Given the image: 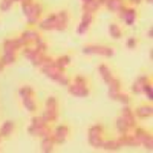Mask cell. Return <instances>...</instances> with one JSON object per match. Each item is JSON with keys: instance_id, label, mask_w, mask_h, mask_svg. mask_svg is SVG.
I'll return each instance as SVG.
<instances>
[{"instance_id": "obj_25", "label": "cell", "mask_w": 153, "mask_h": 153, "mask_svg": "<svg viewBox=\"0 0 153 153\" xmlns=\"http://www.w3.org/2000/svg\"><path fill=\"white\" fill-rule=\"evenodd\" d=\"M16 60H17L16 52H3V55H2V61H3V65H5V66H6V65H12V63H16Z\"/></svg>"}, {"instance_id": "obj_42", "label": "cell", "mask_w": 153, "mask_h": 153, "mask_svg": "<svg viewBox=\"0 0 153 153\" xmlns=\"http://www.w3.org/2000/svg\"><path fill=\"white\" fill-rule=\"evenodd\" d=\"M129 2H130L132 5H139V3H141V0H129Z\"/></svg>"}, {"instance_id": "obj_16", "label": "cell", "mask_w": 153, "mask_h": 153, "mask_svg": "<svg viewBox=\"0 0 153 153\" xmlns=\"http://www.w3.org/2000/svg\"><path fill=\"white\" fill-rule=\"evenodd\" d=\"M71 61H72L71 55H61V57H58V58L55 60V66H57L58 69H61V71H65L66 66L71 65Z\"/></svg>"}, {"instance_id": "obj_8", "label": "cell", "mask_w": 153, "mask_h": 153, "mask_svg": "<svg viewBox=\"0 0 153 153\" xmlns=\"http://www.w3.org/2000/svg\"><path fill=\"white\" fill-rule=\"evenodd\" d=\"M121 117L126 120V123L130 126V129H133V127L136 126V121H135V113L133 110L129 107V106H124L123 110H121Z\"/></svg>"}, {"instance_id": "obj_41", "label": "cell", "mask_w": 153, "mask_h": 153, "mask_svg": "<svg viewBox=\"0 0 153 153\" xmlns=\"http://www.w3.org/2000/svg\"><path fill=\"white\" fill-rule=\"evenodd\" d=\"M141 146H144L147 150H152V149H153V138H149V139H146V141H144Z\"/></svg>"}, {"instance_id": "obj_14", "label": "cell", "mask_w": 153, "mask_h": 153, "mask_svg": "<svg viewBox=\"0 0 153 153\" xmlns=\"http://www.w3.org/2000/svg\"><path fill=\"white\" fill-rule=\"evenodd\" d=\"M135 112H136V115L139 118H150L153 115V107L147 106V104H143V106H139Z\"/></svg>"}, {"instance_id": "obj_33", "label": "cell", "mask_w": 153, "mask_h": 153, "mask_svg": "<svg viewBox=\"0 0 153 153\" xmlns=\"http://www.w3.org/2000/svg\"><path fill=\"white\" fill-rule=\"evenodd\" d=\"M14 2H16V0H0V9H2V11H8Z\"/></svg>"}, {"instance_id": "obj_17", "label": "cell", "mask_w": 153, "mask_h": 153, "mask_svg": "<svg viewBox=\"0 0 153 153\" xmlns=\"http://www.w3.org/2000/svg\"><path fill=\"white\" fill-rule=\"evenodd\" d=\"M98 74L103 76V80L106 81V83H109L110 81V78H112V71H110V68L109 66H106V65H100L98 66Z\"/></svg>"}, {"instance_id": "obj_23", "label": "cell", "mask_w": 153, "mask_h": 153, "mask_svg": "<svg viewBox=\"0 0 153 153\" xmlns=\"http://www.w3.org/2000/svg\"><path fill=\"white\" fill-rule=\"evenodd\" d=\"M107 84H109V92H120V89H121V80L120 78L112 76Z\"/></svg>"}, {"instance_id": "obj_37", "label": "cell", "mask_w": 153, "mask_h": 153, "mask_svg": "<svg viewBox=\"0 0 153 153\" xmlns=\"http://www.w3.org/2000/svg\"><path fill=\"white\" fill-rule=\"evenodd\" d=\"M57 81H58L61 86H69V84H71V80H69L68 76H66V74H63V75L60 76V78H58Z\"/></svg>"}, {"instance_id": "obj_19", "label": "cell", "mask_w": 153, "mask_h": 153, "mask_svg": "<svg viewBox=\"0 0 153 153\" xmlns=\"http://www.w3.org/2000/svg\"><path fill=\"white\" fill-rule=\"evenodd\" d=\"M22 103L25 106V109L29 110V112H35L37 110V103H35V100L32 97H25L22 98Z\"/></svg>"}, {"instance_id": "obj_20", "label": "cell", "mask_w": 153, "mask_h": 153, "mask_svg": "<svg viewBox=\"0 0 153 153\" xmlns=\"http://www.w3.org/2000/svg\"><path fill=\"white\" fill-rule=\"evenodd\" d=\"M100 9V3L97 2V0H91V2H84L83 3V11L84 12H97Z\"/></svg>"}, {"instance_id": "obj_3", "label": "cell", "mask_w": 153, "mask_h": 153, "mask_svg": "<svg viewBox=\"0 0 153 153\" xmlns=\"http://www.w3.org/2000/svg\"><path fill=\"white\" fill-rule=\"evenodd\" d=\"M42 71L46 76H49V78L54 80V81H57L60 76L65 74V71H61L55 66V60H54V63H51V65H48V66H42Z\"/></svg>"}, {"instance_id": "obj_22", "label": "cell", "mask_w": 153, "mask_h": 153, "mask_svg": "<svg viewBox=\"0 0 153 153\" xmlns=\"http://www.w3.org/2000/svg\"><path fill=\"white\" fill-rule=\"evenodd\" d=\"M106 6H107L112 12H117L121 6H124V0H107Z\"/></svg>"}, {"instance_id": "obj_47", "label": "cell", "mask_w": 153, "mask_h": 153, "mask_svg": "<svg viewBox=\"0 0 153 153\" xmlns=\"http://www.w3.org/2000/svg\"><path fill=\"white\" fill-rule=\"evenodd\" d=\"M84 2H91V0H83V3H84Z\"/></svg>"}, {"instance_id": "obj_7", "label": "cell", "mask_w": 153, "mask_h": 153, "mask_svg": "<svg viewBox=\"0 0 153 153\" xmlns=\"http://www.w3.org/2000/svg\"><path fill=\"white\" fill-rule=\"evenodd\" d=\"M57 26V20H55V14H51L49 17H46L45 20L40 22V25H38V28H40L42 31H54Z\"/></svg>"}, {"instance_id": "obj_26", "label": "cell", "mask_w": 153, "mask_h": 153, "mask_svg": "<svg viewBox=\"0 0 153 153\" xmlns=\"http://www.w3.org/2000/svg\"><path fill=\"white\" fill-rule=\"evenodd\" d=\"M103 132H104V127L101 124H95L89 129V136H103Z\"/></svg>"}, {"instance_id": "obj_13", "label": "cell", "mask_w": 153, "mask_h": 153, "mask_svg": "<svg viewBox=\"0 0 153 153\" xmlns=\"http://www.w3.org/2000/svg\"><path fill=\"white\" fill-rule=\"evenodd\" d=\"M135 129V138L139 141V146H141L146 139H149V138H152V135H150V132H147V130H144V129H141V127H133Z\"/></svg>"}, {"instance_id": "obj_11", "label": "cell", "mask_w": 153, "mask_h": 153, "mask_svg": "<svg viewBox=\"0 0 153 153\" xmlns=\"http://www.w3.org/2000/svg\"><path fill=\"white\" fill-rule=\"evenodd\" d=\"M16 129V123L14 121H5L3 126H2V129H0V135H2V138H6L9 135H12V132H14Z\"/></svg>"}, {"instance_id": "obj_49", "label": "cell", "mask_w": 153, "mask_h": 153, "mask_svg": "<svg viewBox=\"0 0 153 153\" xmlns=\"http://www.w3.org/2000/svg\"><path fill=\"white\" fill-rule=\"evenodd\" d=\"M16 2H22V0H16Z\"/></svg>"}, {"instance_id": "obj_29", "label": "cell", "mask_w": 153, "mask_h": 153, "mask_svg": "<svg viewBox=\"0 0 153 153\" xmlns=\"http://www.w3.org/2000/svg\"><path fill=\"white\" fill-rule=\"evenodd\" d=\"M89 143H91V146H94L95 149H103L104 139H103V136H89Z\"/></svg>"}, {"instance_id": "obj_46", "label": "cell", "mask_w": 153, "mask_h": 153, "mask_svg": "<svg viewBox=\"0 0 153 153\" xmlns=\"http://www.w3.org/2000/svg\"><path fill=\"white\" fill-rule=\"evenodd\" d=\"M146 2H147V3H152V2H153V0H146Z\"/></svg>"}, {"instance_id": "obj_31", "label": "cell", "mask_w": 153, "mask_h": 153, "mask_svg": "<svg viewBox=\"0 0 153 153\" xmlns=\"http://www.w3.org/2000/svg\"><path fill=\"white\" fill-rule=\"evenodd\" d=\"M143 92L147 94L149 100H153V92H152V81H147L146 84H143Z\"/></svg>"}, {"instance_id": "obj_45", "label": "cell", "mask_w": 153, "mask_h": 153, "mask_svg": "<svg viewBox=\"0 0 153 153\" xmlns=\"http://www.w3.org/2000/svg\"><path fill=\"white\" fill-rule=\"evenodd\" d=\"M3 68H5V65H3V61H2V60H0V72H2V71H3Z\"/></svg>"}, {"instance_id": "obj_32", "label": "cell", "mask_w": 153, "mask_h": 153, "mask_svg": "<svg viewBox=\"0 0 153 153\" xmlns=\"http://www.w3.org/2000/svg\"><path fill=\"white\" fill-rule=\"evenodd\" d=\"M117 100L120 101V103H123L124 106H129V103H130V97L127 95V94H118V97H117Z\"/></svg>"}, {"instance_id": "obj_10", "label": "cell", "mask_w": 153, "mask_h": 153, "mask_svg": "<svg viewBox=\"0 0 153 153\" xmlns=\"http://www.w3.org/2000/svg\"><path fill=\"white\" fill-rule=\"evenodd\" d=\"M54 146H55V139L52 135H48V136H43L42 139V152L45 153H49L54 150Z\"/></svg>"}, {"instance_id": "obj_15", "label": "cell", "mask_w": 153, "mask_h": 153, "mask_svg": "<svg viewBox=\"0 0 153 153\" xmlns=\"http://www.w3.org/2000/svg\"><path fill=\"white\" fill-rule=\"evenodd\" d=\"M20 35L26 38V40H28L29 43H31V42H37L38 38H42L40 32H38V31H35V29H26V31H23Z\"/></svg>"}, {"instance_id": "obj_6", "label": "cell", "mask_w": 153, "mask_h": 153, "mask_svg": "<svg viewBox=\"0 0 153 153\" xmlns=\"http://www.w3.org/2000/svg\"><path fill=\"white\" fill-rule=\"evenodd\" d=\"M69 87V94L75 95V97H87L89 95V86H83V84H76L72 83L68 86Z\"/></svg>"}, {"instance_id": "obj_2", "label": "cell", "mask_w": 153, "mask_h": 153, "mask_svg": "<svg viewBox=\"0 0 153 153\" xmlns=\"http://www.w3.org/2000/svg\"><path fill=\"white\" fill-rule=\"evenodd\" d=\"M117 14L120 19L124 20V23L127 25V26H132V25L135 23L136 20V11L133 8H127V6H121L118 11H117Z\"/></svg>"}, {"instance_id": "obj_44", "label": "cell", "mask_w": 153, "mask_h": 153, "mask_svg": "<svg viewBox=\"0 0 153 153\" xmlns=\"http://www.w3.org/2000/svg\"><path fill=\"white\" fill-rule=\"evenodd\" d=\"M97 2H98V3H100V6H101V5H106L107 0H97Z\"/></svg>"}, {"instance_id": "obj_1", "label": "cell", "mask_w": 153, "mask_h": 153, "mask_svg": "<svg viewBox=\"0 0 153 153\" xmlns=\"http://www.w3.org/2000/svg\"><path fill=\"white\" fill-rule=\"evenodd\" d=\"M83 52L84 54H98V55H103V57H112L113 55V48L110 46H101V45H89L83 48Z\"/></svg>"}, {"instance_id": "obj_43", "label": "cell", "mask_w": 153, "mask_h": 153, "mask_svg": "<svg viewBox=\"0 0 153 153\" xmlns=\"http://www.w3.org/2000/svg\"><path fill=\"white\" fill-rule=\"evenodd\" d=\"M147 37H149V38H152V37H153V29H152V28L149 29V32H147Z\"/></svg>"}, {"instance_id": "obj_34", "label": "cell", "mask_w": 153, "mask_h": 153, "mask_svg": "<svg viewBox=\"0 0 153 153\" xmlns=\"http://www.w3.org/2000/svg\"><path fill=\"white\" fill-rule=\"evenodd\" d=\"M46 107H52V109H57L58 107V101L55 97H49L46 100Z\"/></svg>"}, {"instance_id": "obj_36", "label": "cell", "mask_w": 153, "mask_h": 153, "mask_svg": "<svg viewBox=\"0 0 153 153\" xmlns=\"http://www.w3.org/2000/svg\"><path fill=\"white\" fill-rule=\"evenodd\" d=\"M92 20H94V14H92V12H84L83 17H81V22H84V23H87V25H91Z\"/></svg>"}, {"instance_id": "obj_27", "label": "cell", "mask_w": 153, "mask_h": 153, "mask_svg": "<svg viewBox=\"0 0 153 153\" xmlns=\"http://www.w3.org/2000/svg\"><path fill=\"white\" fill-rule=\"evenodd\" d=\"M34 6V0H22V11L25 16H29Z\"/></svg>"}, {"instance_id": "obj_18", "label": "cell", "mask_w": 153, "mask_h": 153, "mask_svg": "<svg viewBox=\"0 0 153 153\" xmlns=\"http://www.w3.org/2000/svg\"><path fill=\"white\" fill-rule=\"evenodd\" d=\"M117 130L120 132V135H123V133H129V129H130V126L126 123V120L123 118V117H118L117 118Z\"/></svg>"}, {"instance_id": "obj_5", "label": "cell", "mask_w": 153, "mask_h": 153, "mask_svg": "<svg viewBox=\"0 0 153 153\" xmlns=\"http://www.w3.org/2000/svg\"><path fill=\"white\" fill-rule=\"evenodd\" d=\"M55 20H57V31H65L68 28V22H69V16H68V11H58L55 14Z\"/></svg>"}, {"instance_id": "obj_9", "label": "cell", "mask_w": 153, "mask_h": 153, "mask_svg": "<svg viewBox=\"0 0 153 153\" xmlns=\"http://www.w3.org/2000/svg\"><path fill=\"white\" fill-rule=\"evenodd\" d=\"M40 16H42V6H40V3H35L34 2L32 11H31L29 16H26V20H28L29 25H35L38 22V19H40Z\"/></svg>"}, {"instance_id": "obj_28", "label": "cell", "mask_w": 153, "mask_h": 153, "mask_svg": "<svg viewBox=\"0 0 153 153\" xmlns=\"http://www.w3.org/2000/svg\"><path fill=\"white\" fill-rule=\"evenodd\" d=\"M19 95H20V98H25V97H32V95H34V89H32L29 84H25V86H22V87H20Z\"/></svg>"}, {"instance_id": "obj_40", "label": "cell", "mask_w": 153, "mask_h": 153, "mask_svg": "<svg viewBox=\"0 0 153 153\" xmlns=\"http://www.w3.org/2000/svg\"><path fill=\"white\" fill-rule=\"evenodd\" d=\"M132 91H133L136 95H138V94H143V86L139 84L138 81H135V83H133V86H132Z\"/></svg>"}, {"instance_id": "obj_4", "label": "cell", "mask_w": 153, "mask_h": 153, "mask_svg": "<svg viewBox=\"0 0 153 153\" xmlns=\"http://www.w3.org/2000/svg\"><path fill=\"white\" fill-rule=\"evenodd\" d=\"M68 135H69V127L65 126V124L58 126L57 129H55V132H54V135H52L54 139H55V144H63V143L66 141Z\"/></svg>"}, {"instance_id": "obj_48", "label": "cell", "mask_w": 153, "mask_h": 153, "mask_svg": "<svg viewBox=\"0 0 153 153\" xmlns=\"http://www.w3.org/2000/svg\"><path fill=\"white\" fill-rule=\"evenodd\" d=\"M0 141H2V135H0Z\"/></svg>"}, {"instance_id": "obj_35", "label": "cell", "mask_w": 153, "mask_h": 153, "mask_svg": "<svg viewBox=\"0 0 153 153\" xmlns=\"http://www.w3.org/2000/svg\"><path fill=\"white\" fill-rule=\"evenodd\" d=\"M74 83H76V84H83V86H89L87 78H86V76H83V75H76L75 78H74Z\"/></svg>"}, {"instance_id": "obj_12", "label": "cell", "mask_w": 153, "mask_h": 153, "mask_svg": "<svg viewBox=\"0 0 153 153\" xmlns=\"http://www.w3.org/2000/svg\"><path fill=\"white\" fill-rule=\"evenodd\" d=\"M3 49H5V52H17L19 49H22L17 43L16 38H8V40H5L3 43Z\"/></svg>"}, {"instance_id": "obj_38", "label": "cell", "mask_w": 153, "mask_h": 153, "mask_svg": "<svg viewBox=\"0 0 153 153\" xmlns=\"http://www.w3.org/2000/svg\"><path fill=\"white\" fill-rule=\"evenodd\" d=\"M89 26H91V25H87V23L81 22V23H80V26H78V29H76V32H78V34H84V32H87Z\"/></svg>"}, {"instance_id": "obj_24", "label": "cell", "mask_w": 153, "mask_h": 153, "mask_svg": "<svg viewBox=\"0 0 153 153\" xmlns=\"http://www.w3.org/2000/svg\"><path fill=\"white\" fill-rule=\"evenodd\" d=\"M109 32H110V37H113V38H121V35H123V31L117 23L109 25Z\"/></svg>"}, {"instance_id": "obj_30", "label": "cell", "mask_w": 153, "mask_h": 153, "mask_svg": "<svg viewBox=\"0 0 153 153\" xmlns=\"http://www.w3.org/2000/svg\"><path fill=\"white\" fill-rule=\"evenodd\" d=\"M43 124H48V123H45V120L42 118V115H34L32 120H31V126H34V127H42Z\"/></svg>"}, {"instance_id": "obj_39", "label": "cell", "mask_w": 153, "mask_h": 153, "mask_svg": "<svg viewBox=\"0 0 153 153\" xmlns=\"http://www.w3.org/2000/svg\"><path fill=\"white\" fill-rule=\"evenodd\" d=\"M136 45H138V40L135 37H130L129 40H127V48H129V49H135Z\"/></svg>"}, {"instance_id": "obj_21", "label": "cell", "mask_w": 153, "mask_h": 153, "mask_svg": "<svg viewBox=\"0 0 153 153\" xmlns=\"http://www.w3.org/2000/svg\"><path fill=\"white\" fill-rule=\"evenodd\" d=\"M103 149H104V150L117 152V150H120V144L117 143V139H104V143H103Z\"/></svg>"}]
</instances>
